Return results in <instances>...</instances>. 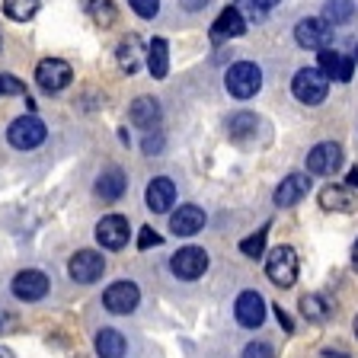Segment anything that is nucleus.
Returning a JSON list of instances; mask_svg holds the SVG:
<instances>
[{
	"instance_id": "dca6fc26",
	"label": "nucleus",
	"mask_w": 358,
	"mask_h": 358,
	"mask_svg": "<svg viewBox=\"0 0 358 358\" xmlns=\"http://www.w3.org/2000/svg\"><path fill=\"white\" fill-rule=\"evenodd\" d=\"M307 189H310V179H307L304 173H291V176L282 179V186L275 189L272 201H275L278 208H291V205H298V201L304 199Z\"/></svg>"
},
{
	"instance_id": "473e14b6",
	"label": "nucleus",
	"mask_w": 358,
	"mask_h": 358,
	"mask_svg": "<svg viewBox=\"0 0 358 358\" xmlns=\"http://www.w3.org/2000/svg\"><path fill=\"white\" fill-rule=\"evenodd\" d=\"M0 87H3V93H10V96H20V93H26V87H22L16 77H10V74H0Z\"/></svg>"
},
{
	"instance_id": "f3484780",
	"label": "nucleus",
	"mask_w": 358,
	"mask_h": 358,
	"mask_svg": "<svg viewBox=\"0 0 358 358\" xmlns=\"http://www.w3.org/2000/svg\"><path fill=\"white\" fill-rule=\"evenodd\" d=\"M243 32H246V22H243V16H240L237 7H224L221 16L211 22V38H215V42L237 38V36H243Z\"/></svg>"
},
{
	"instance_id": "c756f323",
	"label": "nucleus",
	"mask_w": 358,
	"mask_h": 358,
	"mask_svg": "<svg viewBox=\"0 0 358 358\" xmlns=\"http://www.w3.org/2000/svg\"><path fill=\"white\" fill-rule=\"evenodd\" d=\"M266 234H268V224H262L256 234H250V237L240 243V253L250 256V259H259L262 253H266Z\"/></svg>"
},
{
	"instance_id": "20e7f679",
	"label": "nucleus",
	"mask_w": 358,
	"mask_h": 358,
	"mask_svg": "<svg viewBox=\"0 0 358 358\" xmlns=\"http://www.w3.org/2000/svg\"><path fill=\"white\" fill-rule=\"evenodd\" d=\"M45 134H48V128H45L42 119H36V115H20V119L10 122L7 141L13 144L16 150H32L45 141Z\"/></svg>"
},
{
	"instance_id": "39448f33",
	"label": "nucleus",
	"mask_w": 358,
	"mask_h": 358,
	"mask_svg": "<svg viewBox=\"0 0 358 358\" xmlns=\"http://www.w3.org/2000/svg\"><path fill=\"white\" fill-rule=\"evenodd\" d=\"M106 272V259L96 253V250H77L67 262V275L74 278L77 285H93L99 282Z\"/></svg>"
},
{
	"instance_id": "f8f14e48",
	"label": "nucleus",
	"mask_w": 358,
	"mask_h": 358,
	"mask_svg": "<svg viewBox=\"0 0 358 358\" xmlns=\"http://www.w3.org/2000/svg\"><path fill=\"white\" fill-rule=\"evenodd\" d=\"M234 313H237L240 327L256 329L266 320V301H262V294H256V291H243L237 298V304H234Z\"/></svg>"
},
{
	"instance_id": "ddd939ff",
	"label": "nucleus",
	"mask_w": 358,
	"mask_h": 358,
	"mask_svg": "<svg viewBox=\"0 0 358 358\" xmlns=\"http://www.w3.org/2000/svg\"><path fill=\"white\" fill-rule=\"evenodd\" d=\"M144 201H148L150 211H157V215H166V211L173 208V201H176V186H173V179L170 176H154L148 182Z\"/></svg>"
},
{
	"instance_id": "cd10ccee",
	"label": "nucleus",
	"mask_w": 358,
	"mask_h": 358,
	"mask_svg": "<svg viewBox=\"0 0 358 358\" xmlns=\"http://www.w3.org/2000/svg\"><path fill=\"white\" fill-rule=\"evenodd\" d=\"M298 307H301V313H304L310 323H323V320H327V313H329L327 301H323L320 294H304Z\"/></svg>"
},
{
	"instance_id": "a878e982",
	"label": "nucleus",
	"mask_w": 358,
	"mask_h": 358,
	"mask_svg": "<svg viewBox=\"0 0 358 358\" xmlns=\"http://www.w3.org/2000/svg\"><path fill=\"white\" fill-rule=\"evenodd\" d=\"M256 128H259V119H256L253 112H237L227 122V131H231L234 141H246L250 134H256Z\"/></svg>"
},
{
	"instance_id": "f03ea898",
	"label": "nucleus",
	"mask_w": 358,
	"mask_h": 358,
	"mask_svg": "<svg viewBox=\"0 0 358 358\" xmlns=\"http://www.w3.org/2000/svg\"><path fill=\"white\" fill-rule=\"evenodd\" d=\"M224 87L227 93L237 99H250L259 93L262 87V71L253 64V61H237V64L227 67V77H224Z\"/></svg>"
},
{
	"instance_id": "0eeeda50",
	"label": "nucleus",
	"mask_w": 358,
	"mask_h": 358,
	"mask_svg": "<svg viewBox=\"0 0 358 358\" xmlns=\"http://www.w3.org/2000/svg\"><path fill=\"white\" fill-rule=\"evenodd\" d=\"M294 38H298L301 48L323 52V48H329V42H333V26H329L327 20L310 16V20H301L298 26H294Z\"/></svg>"
},
{
	"instance_id": "e433bc0d",
	"label": "nucleus",
	"mask_w": 358,
	"mask_h": 358,
	"mask_svg": "<svg viewBox=\"0 0 358 358\" xmlns=\"http://www.w3.org/2000/svg\"><path fill=\"white\" fill-rule=\"evenodd\" d=\"M179 3H182L189 13H199V10H205V3H208V0H179Z\"/></svg>"
},
{
	"instance_id": "aec40b11",
	"label": "nucleus",
	"mask_w": 358,
	"mask_h": 358,
	"mask_svg": "<svg viewBox=\"0 0 358 358\" xmlns=\"http://www.w3.org/2000/svg\"><path fill=\"white\" fill-rule=\"evenodd\" d=\"M125 186H128L125 173H122L119 166H109V170H103L99 179H96V195L103 201H115V199L125 195Z\"/></svg>"
},
{
	"instance_id": "ea45409f",
	"label": "nucleus",
	"mask_w": 358,
	"mask_h": 358,
	"mask_svg": "<svg viewBox=\"0 0 358 358\" xmlns=\"http://www.w3.org/2000/svg\"><path fill=\"white\" fill-rule=\"evenodd\" d=\"M352 268L358 272V240H355V246H352Z\"/></svg>"
},
{
	"instance_id": "72a5a7b5",
	"label": "nucleus",
	"mask_w": 358,
	"mask_h": 358,
	"mask_svg": "<svg viewBox=\"0 0 358 358\" xmlns=\"http://www.w3.org/2000/svg\"><path fill=\"white\" fill-rule=\"evenodd\" d=\"M160 240H164V237H160V234H157L154 227H141V237H138V246H141V250H148V246H157Z\"/></svg>"
},
{
	"instance_id": "4be33fe9",
	"label": "nucleus",
	"mask_w": 358,
	"mask_h": 358,
	"mask_svg": "<svg viewBox=\"0 0 358 358\" xmlns=\"http://www.w3.org/2000/svg\"><path fill=\"white\" fill-rule=\"evenodd\" d=\"M96 355L99 358H125V336H122L119 329H99Z\"/></svg>"
},
{
	"instance_id": "58836bf2",
	"label": "nucleus",
	"mask_w": 358,
	"mask_h": 358,
	"mask_svg": "<svg viewBox=\"0 0 358 358\" xmlns=\"http://www.w3.org/2000/svg\"><path fill=\"white\" fill-rule=\"evenodd\" d=\"M345 186H358V166H355V170H349V176H345Z\"/></svg>"
},
{
	"instance_id": "a211bd4d",
	"label": "nucleus",
	"mask_w": 358,
	"mask_h": 358,
	"mask_svg": "<svg viewBox=\"0 0 358 358\" xmlns=\"http://www.w3.org/2000/svg\"><path fill=\"white\" fill-rule=\"evenodd\" d=\"M320 71L329 80H352V71H355V58H345V55L333 52V48H323L320 52Z\"/></svg>"
},
{
	"instance_id": "c85d7f7f",
	"label": "nucleus",
	"mask_w": 358,
	"mask_h": 358,
	"mask_svg": "<svg viewBox=\"0 0 358 358\" xmlns=\"http://www.w3.org/2000/svg\"><path fill=\"white\" fill-rule=\"evenodd\" d=\"M38 10V0H3V13L16 22H26L32 20Z\"/></svg>"
},
{
	"instance_id": "79ce46f5",
	"label": "nucleus",
	"mask_w": 358,
	"mask_h": 358,
	"mask_svg": "<svg viewBox=\"0 0 358 358\" xmlns=\"http://www.w3.org/2000/svg\"><path fill=\"white\" fill-rule=\"evenodd\" d=\"M355 336H358V317H355Z\"/></svg>"
},
{
	"instance_id": "f704fd0d",
	"label": "nucleus",
	"mask_w": 358,
	"mask_h": 358,
	"mask_svg": "<svg viewBox=\"0 0 358 358\" xmlns=\"http://www.w3.org/2000/svg\"><path fill=\"white\" fill-rule=\"evenodd\" d=\"M164 148V134H148V138H144V154H157V150Z\"/></svg>"
},
{
	"instance_id": "4468645a",
	"label": "nucleus",
	"mask_w": 358,
	"mask_h": 358,
	"mask_svg": "<svg viewBox=\"0 0 358 358\" xmlns=\"http://www.w3.org/2000/svg\"><path fill=\"white\" fill-rule=\"evenodd\" d=\"M13 294L20 301H42L48 294V278L38 268H26L13 278Z\"/></svg>"
},
{
	"instance_id": "2eb2a0df",
	"label": "nucleus",
	"mask_w": 358,
	"mask_h": 358,
	"mask_svg": "<svg viewBox=\"0 0 358 358\" xmlns=\"http://www.w3.org/2000/svg\"><path fill=\"white\" fill-rule=\"evenodd\" d=\"M205 227V211L199 205H179V211L170 215V231L176 237H192Z\"/></svg>"
},
{
	"instance_id": "393cba45",
	"label": "nucleus",
	"mask_w": 358,
	"mask_h": 358,
	"mask_svg": "<svg viewBox=\"0 0 358 358\" xmlns=\"http://www.w3.org/2000/svg\"><path fill=\"white\" fill-rule=\"evenodd\" d=\"M80 7L96 26H112L115 22V3L112 0H80Z\"/></svg>"
},
{
	"instance_id": "4c0bfd02",
	"label": "nucleus",
	"mask_w": 358,
	"mask_h": 358,
	"mask_svg": "<svg viewBox=\"0 0 358 358\" xmlns=\"http://www.w3.org/2000/svg\"><path fill=\"white\" fill-rule=\"evenodd\" d=\"M250 3H253V7L259 10V13H266V10L278 7V3H282V0H250Z\"/></svg>"
},
{
	"instance_id": "6e6552de",
	"label": "nucleus",
	"mask_w": 358,
	"mask_h": 358,
	"mask_svg": "<svg viewBox=\"0 0 358 358\" xmlns=\"http://www.w3.org/2000/svg\"><path fill=\"white\" fill-rule=\"evenodd\" d=\"M138 301H141V291H138V285L134 282H112L109 288L103 291V304L109 313H119V317H125V313H131L134 307H138Z\"/></svg>"
},
{
	"instance_id": "bb28decb",
	"label": "nucleus",
	"mask_w": 358,
	"mask_h": 358,
	"mask_svg": "<svg viewBox=\"0 0 358 358\" xmlns=\"http://www.w3.org/2000/svg\"><path fill=\"white\" fill-rule=\"evenodd\" d=\"M355 16V3L352 0H327V7H323V20L329 26H343Z\"/></svg>"
},
{
	"instance_id": "7ed1b4c3",
	"label": "nucleus",
	"mask_w": 358,
	"mask_h": 358,
	"mask_svg": "<svg viewBox=\"0 0 358 358\" xmlns=\"http://www.w3.org/2000/svg\"><path fill=\"white\" fill-rule=\"evenodd\" d=\"M266 275L278 288H291L298 282V253L291 246H275L266 256Z\"/></svg>"
},
{
	"instance_id": "1a4fd4ad",
	"label": "nucleus",
	"mask_w": 358,
	"mask_h": 358,
	"mask_svg": "<svg viewBox=\"0 0 358 358\" xmlns=\"http://www.w3.org/2000/svg\"><path fill=\"white\" fill-rule=\"evenodd\" d=\"M71 77H74V71L61 58H45L42 64L36 67V83L45 93H61V90L71 83Z\"/></svg>"
},
{
	"instance_id": "f257e3e1",
	"label": "nucleus",
	"mask_w": 358,
	"mask_h": 358,
	"mask_svg": "<svg viewBox=\"0 0 358 358\" xmlns=\"http://www.w3.org/2000/svg\"><path fill=\"white\" fill-rule=\"evenodd\" d=\"M291 93L304 106H320L329 93V77L323 74L320 67H304V71H298L294 80H291Z\"/></svg>"
},
{
	"instance_id": "6ab92c4d",
	"label": "nucleus",
	"mask_w": 358,
	"mask_h": 358,
	"mask_svg": "<svg viewBox=\"0 0 358 358\" xmlns=\"http://www.w3.org/2000/svg\"><path fill=\"white\" fill-rule=\"evenodd\" d=\"M128 115H131V122L138 128L154 131V128L160 125V103H157L154 96H138L131 103V109H128Z\"/></svg>"
},
{
	"instance_id": "423d86ee",
	"label": "nucleus",
	"mask_w": 358,
	"mask_h": 358,
	"mask_svg": "<svg viewBox=\"0 0 358 358\" xmlns=\"http://www.w3.org/2000/svg\"><path fill=\"white\" fill-rule=\"evenodd\" d=\"M170 268L176 278H186V282H195V278L205 275V268H208V253L201 250V246H182L176 250L170 259Z\"/></svg>"
},
{
	"instance_id": "b1692460",
	"label": "nucleus",
	"mask_w": 358,
	"mask_h": 358,
	"mask_svg": "<svg viewBox=\"0 0 358 358\" xmlns=\"http://www.w3.org/2000/svg\"><path fill=\"white\" fill-rule=\"evenodd\" d=\"M115 58H119V67L125 71V74H134V71L141 67V42H138L134 36H128L125 42L119 45Z\"/></svg>"
},
{
	"instance_id": "37998d69",
	"label": "nucleus",
	"mask_w": 358,
	"mask_h": 358,
	"mask_svg": "<svg viewBox=\"0 0 358 358\" xmlns=\"http://www.w3.org/2000/svg\"><path fill=\"white\" fill-rule=\"evenodd\" d=\"M0 93H3V87H0Z\"/></svg>"
},
{
	"instance_id": "9b49d317",
	"label": "nucleus",
	"mask_w": 358,
	"mask_h": 358,
	"mask_svg": "<svg viewBox=\"0 0 358 358\" xmlns=\"http://www.w3.org/2000/svg\"><path fill=\"white\" fill-rule=\"evenodd\" d=\"M128 237H131V227H128V217L122 215H106L96 224V240L106 250H122L128 243Z\"/></svg>"
},
{
	"instance_id": "5701e85b",
	"label": "nucleus",
	"mask_w": 358,
	"mask_h": 358,
	"mask_svg": "<svg viewBox=\"0 0 358 358\" xmlns=\"http://www.w3.org/2000/svg\"><path fill=\"white\" fill-rule=\"evenodd\" d=\"M320 205L327 211H343L345 215V211L355 208V195L343 186H327V189H320Z\"/></svg>"
},
{
	"instance_id": "c9c22d12",
	"label": "nucleus",
	"mask_w": 358,
	"mask_h": 358,
	"mask_svg": "<svg viewBox=\"0 0 358 358\" xmlns=\"http://www.w3.org/2000/svg\"><path fill=\"white\" fill-rule=\"evenodd\" d=\"M275 317H278V323H282L285 333H291V329H294V323H291V317L282 310V304H275Z\"/></svg>"
},
{
	"instance_id": "a19ab883",
	"label": "nucleus",
	"mask_w": 358,
	"mask_h": 358,
	"mask_svg": "<svg viewBox=\"0 0 358 358\" xmlns=\"http://www.w3.org/2000/svg\"><path fill=\"white\" fill-rule=\"evenodd\" d=\"M0 358H16V355H13V352H10V349H7V345H0Z\"/></svg>"
},
{
	"instance_id": "412c9836",
	"label": "nucleus",
	"mask_w": 358,
	"mask_h": 358,
	"mask_svg": "<svg viewBox=\"0 0 358 358\" xmlns=\"http://www.w3.org/2000/svg\"><path fill=\"white\" fill-rule=\"evenodd\" d=\"M148 71L157 77V80H164L166 71H170V45L166 38H154L148 48Z\"/></svg>"
},
{
	"instance_id": "9d476101",
	"label": "nucleus",
	"mask_w": 358,
	"mask_h": 358,
	"mask_svg": "<svg viewBox=\"0 0 358 358\" xmlns=\"http://www.w3.org/2000/svg\"><path fill=\"white\" fill-rule=\"evenodd\" d=\"M339 166H343V148L333 141L317 144L307 154V173H313V176H333Z\"/></svg>"
},
{
	"instance_id": "7c9ffc66",
	"label": "nucleus",
	"mask_w": 358,
	"mask_h": 358,
	"mask_svg": "<svg viewBox=\"0 0 358 358\" xmlns=\"http://www.w3.org/2000/svg\"><path fill=\"white\" fill-rule=\"evenodd\" d=\"M128 7L141 16V20H154L157 10H160V0H128Z\"/></svg>"
},
{
	"instance_id": "2f4dec72",
	"label": "nucleus",
	"mask_w": 358,
	"mask_h": 358,
	"mask_svg": "<svg viewBox=\"0 0 358 358\" xmlns=\"http://www.w3.org/2000/svg\"><path fill=\"white\" fill-rule=\"evenodd\" d=\"M243 358H275V352H272V345H266V343H250L243 349Z\"/></svg>"
}]
</instances>
